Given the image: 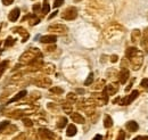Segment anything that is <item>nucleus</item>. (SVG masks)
Segmentation results:
<instances>
[{
    "instance_id": "1",
    "label": "nucleus",
    "mask_w": 148,
    "mask_h": 140,
    "mask_svg": "<svg viewBox=\"0 0 148 140\" xmlns=\"http://www.w3.org/2000/svg\"><path fill=\"white\" fill-rule=\"evenodd\" d=\"M125 56L130 59V63H131V66L134 71L139 70L143 65V62H144V54L143 51L138 50L137 48H128L127 51H125Z\"/></svg>"
},
{
    "instance_id": "2",
    "label": "nucleus",
    "mask_w": 148,
    "mask_h": 140,
    "mask_svg": "<svg viewBox=\"0 0 148 140\" xmlns=\"http://www.w3.org/2000/svg\"><path fill=\"white\" fill-rule=\"evenodd\" d=\"M77 16V10L75 7H69L66 8L63 13H62V18L66 19V21H72V19H75Z\"/></svg>"
},
{
    "instance_id": "3",
    "label": "nucleus",
    "mask_w": 148,
    "mask_h": 140,
    "mask_svg": "<svg viewBox=\"0 0 148 140\" xmlns=\"http://www.w3.org/2000/svg\"><path fill=\"white\" fill-rule=\"evenodd\" d=\"M138 95H139V91H138V90H133L129 96H127V97H124V98H122V99H121L120 105H123V106L130 105V104H131V103H132V102L138 97Z\"/></svg>"
},
{
    "instance_id": "4",
    "label": "nucleus",
    "mask_w": 148,
    "mask_h": 140,
    "mask_svg": "<svg viewBox=\"0 0 148 140\" xmlns=\"http://www.w3.org/2000/svg\"><path fill=\"white\" fill-rule=\"evenodd\" d=\"M50 32L56 33V34H64L67 32V27L63 24H54V25H50L49 29H48Z\"/></svg>"
},
{
    "instance_id": "5",
    "label": "nucleus",
    "mask_w": 148,
    "mask_h": 140,
    "mask_svg": "<svg viewBox=\"0 0 148 140\" xmlns=\"http://www.w3.org/2000/svg\"><path fill=\"white\" fill-rule=\"evenodd\" d=\"M57 38L56 35H45V36H41L40 41L42 43H55Z\"/></svg>"
},
{
    "instance_id": "6",
    "label": "nucleus",
    "mask_w": 148,
    "mask_h": 140,
    "mask_svg": "<svg viewBox=\"0 0 148 140\" xmlns=\"http://www.w3.org/2000/svg\"><path fill=\"white\" fill-rule=\"evenodd\" d=\"M129 71L127 70V69H123V70L121 71V73H120V82L122 83V84H124V83H127V81H128V79H129Z\"/></svg>"
},
{
    "instance_id": "7",
    "label": "nucleus",
    "mask_w": 148,
    "mask_h": 140,
    "mask_svg": "<svg viewBox=\"0 0 148 140\" xmlns=\"http://www.w3.org/2000/svg\"><path fill=\"white\" fill-rule=\"evenodd\" d=\"M19 14H21V13H19V8L13 9V10L9 13V16H8L9 21H10V22H16L19 17Z\"/></svg>"
},
{
    "instance_id": "8",
    "label": "nucleus",
    "mask_w": 148,
    "mask_h": 140,
    "mask_svg": "<svg viewBox=\"0 0 148 140\" xmlns=\"http://www.w3.org/2000/svg\"><path fill=\"white\" fill-rule=\"evenodd\" d=\"M71 119L75 123H80V124H83L84 123V117L81 114H79V113H72L71 114Z\"/></svg>"
},
{
    "instance_id": "9",
    "label": "nucleus",
    "mask_w": 148,
    "mask_h": 140,
    "mask_svg": "<svg viewBox=\"0 0 148 140\" xmlns=\"http://www.w3.org/2000/svg\"><path fill=\"white\" fill-rule=\"evenodd\" d=\"M125 128H127V130L130 131V132H134V131H137L139 129V125H138V123L134 122V121H129V122L127 123Z\"/></svg>"
},
{
    "instance_id": "10",
    "label": "nucleus",
    "mask_w": 148,
    "mask_h": 140,
    "mask_svg": "<svg viewBox=\"0 0 148 140\" xmlns=\"http://www.w3.org/2000/svg\"><path fill=\"white\" fill-rule=\"evenodd\" d=\"M141 47L146 53H148V29L144 33V38L141 40Z\"/></svg>"
},
{
    "instance_id": "11",
    "label": "nucleus",
    "mask_w": 148,
    "mask_h": 140,
    "mask_svg": "<svg viewBox=\"0 0 148 140\" xmlns=\"http://www.w3.org/2000/svg\"><path fill=\"white\" fill-rule=\"evenodd\" d=\"M25 95H26V90H22V91H19L18 93H17L15 97H13V98L7 103V104H12V103H14V102H17V100H19L21 98H23Z\"/></svg>"
},
{
    "instance_id": "12",
    "label": "nucleus",
    "mask_w": 148,
    "mask_h": 140,
    "mask_svg": "<svg viewBox=\"0 0 148 140\" xmlns=\"http://www.w3.org/2000/svg\"><path fill=\"white\" fill-rule=\"evenodd\" d=\"M66 135H67L69 137H73V136L76 135V128H75V125H74V124H70V125L67 126Z\"/></svg>"
},
{
    "instance_id": "13",
    "label": "nucleus",
    "mask_w": 148,
    "mask_h": 140,
    "mask_svg": "<svg viewBox=\"0 0 148 140\" xmlns=\"http://www.w3.org/2000/svg\"><path fill=\"white\" fill-rule=\"evenodd\" d=\"M117 89H119L117 86H115V87H114V84H110V86H107V88H106V91H107V92H105V93L114 95V93L117 91Z\"/></svg>"
},
{
    "instance_id": "14",
    "label": "nucleus",
    "mask_w": 148,
    "mask_h": 140,
    "mask_svg": "<svg viewBox=\"0 0 148 140\" xmlns=\"http://www.w3.org/2000/svg\"><path fill=\"white\" fill-rule=\"evenodd\" d=\"M139 39H140V31H139V30H134V31L132 32V34H131V40H132V42H137Z\"/></svg>"
},
{
    "instance_id": "15",
    "label": "nucleus",
    "mask_w": 148,
    "mask_h": 140,
    "mask_svg": "<svg viewBox=\"0 0 148 140\" xmlns=\"http://www.w3.org/2000/svg\"><path fill=\"white\" fill-rule=\"evenodd\" d=\"M104 125H105V128H111L112 125H113V120H112L111 116H108V115L105 116V119H104Z\"/></svg>"
},
{
    "instance_id": "16",
    "label": "nucleus",
    "mask_w": 148,
    "mask_h": 140,
    "mask_svg": "<svg viewBox=\"0 0 148 140\" xmlns=\"http://www.w3.org/2000/svg\"><path fill=\"white\" fill-rule=\"evenodd\" d=\"M49 10H50V6H49L48 1H47V0H45L43 6H42V13L46 15V14H48V13H49Z\"/></svg>"
},
{
    "instance_id": "17",
    "label": "nucleus",
    "mask_w": 148,
    "mask_h": 140,
    "mask_svg": "<svg viewBox=\"0 0 148 140\" xmlns=\"http://www.w3.org/2000/svg\"><path fill=\"white\" fill-rule=\"evenodd\" d=\"M92 82H93V73H90L89 76H88V79L84 82V86H90Z\"/></svg>"
},
{
    "instance_id": "18",
    "label": "nucleus",
    "mask_w": 148,
    "mask_h": 140,
    "mask_svg": "<svg viewBox=\"0 0 148 140\" xmlns=\"http://www.w3.org/2000/svg\"><path fill=\"white\" fill-rule=\"evenodd\" d=\"M66 123H67V119L66 117H62L57 125H58V128H64L66 125Z\"/></svg>"
},
{
    "instance_id": "19",
    "label": "nucleus",
    "mask_w": 148,
    "mask_h": 140,
    "mask_svg": "<svg viewBox=\"0 0 148 140\" xmlns=\"http://www.w3.org/2000/svg\"><path fill=\"white\" fill-rule=\"evenodd\" d=\"M50 91L51 92H54V93H63V89L62 88H59V87H55V88H51L50 89Z\"/></svg>"
},
{
    "instance_id": "20",
    "label": "nucleus",
    "mask_w": 148,
    "mask_h": 140,
    "mask_svg": "<svg viewBox=\"0 0 148 140\" xmlns=\"http://www.w3.org/2000/svg\"><path fill=\"white\" fill-rule=\"evenodd\" d=\"M39 21H40V19H39L36 15H32V18H31L30 24H31V25H36V24H38V23H39Z\"/></svg>"
},
{
    "instance_id": "21",
    "label": "nucleus",
    "mask_w": 148,
    "mask_h": 140,
    "mask_svg": "<svg viewBox=\"0 0 148 140\" xmlns=\"http://www.w3.org/2000/svg\"><path fill=\"white\" fill-rule=\"evenodd\" d=\"M13 43H14V40H13L10 36H8L7 40H6V42H5V47H9V46H12Z\"/></svg>"
},
{
    "instance_id": "22",
    "label": "nucleus",
    "mask_w": 148,
    "mask_h": 140,
    "mask_svg": "<svg viewBox=\"0 0 148 140\" xmlns=\"http://www.w3.org/2000/svg\"><path fill=\"white\" fill-rule=\"evenodd\" d=\"M140 86H141V88H144V89L148 90V79H144V80L141 81Z\"/></svg>"
},
{
    "instance_id": "23",
    "label": "nucleus",
    "mask_w": 148,
    "mask_h": 140,
    "mask_svg": "<svg viewBox=\"0 0 148 140\" xmlns=\"http://www.w3.org/2000/svg\"><path fill=\"white\" fill-rule=\"evenodd\" d=\"M63 3H64V0H55V1H54V7L57 8V7L62 6Z\"/></svg>"
},
{
    "instance_id": "24",
    "label": "nucleus",
    "mask_w": 148,
    "mask_h": 140,
    "mask_svg": "<svg viewBox=\"0 0 148 140\" xmlns=\"http://www.w3.org/2000/svg\"><path fill=\"white\" fill-rule=\"evenodd\" d=\"M9 124V122L8 121H3V122H0V131H2L7 125Z\"/></svg>"
},
{
    "instance_id": "25",
    "label": "nucleus",
    "mask_w": 148,
    "mask_h": 140,
    "mask_svg": "<svg viewBox=\"0 0 148 140\" xmlns=\"http://www.w3.org/2000/svg\"><path fill=\"white\" fill-rule=\"evenodd\" d=\"M133 140H148V137L147 136L146 137L145 136H139V137H136Z\"/></svg>"
},
{
    "instance_id": "26",
    "label": "nucleus",
    "mask_w": 148,
    "mask_h": 140,
    "mask_svg": "<svg viewBox=\"0 0 148 140\" xmlns=\"http://www.w3.org/2000/svg\"><path fill=\"white\" fill-rule=\"evenodd\" d=\"M13 1H14V0H2L3 5H6V6H9V5H12V3H13Z\"/></svg>"
},
{
    "instance_id": "27",
    "label": "nucleus",
    "mask_w": 148,
    "mask_h": 140,
    "mask_svg": "<svg viewBox=\"0 0 148 140\" xmlns=\"http://www.w3.org/2000/svg\"><path fill=\"white\" fill-rule=\"evenodd\" d=\"M124 137H125V136H124V132H123V131H121V132H120V135H119L117 140H124Z\"/></svg>"
},
{
    "instance_id": "28",
    "label": "nucleus",
    "mask_w": 148,
    "mask_h": 140,
    "mask_svg": "<svg viewBox=\"0 0 148 140\" xmlns=\"http://www.w3.org/2000/svg\"><path fill=\"white\" fill-rule=\"evenodd\" d=\"M47 67H48V69L46 71H47L48 73H51V72L54 71V66H53V65H47Z\"/></svg>"
},
{
    "instance_id": "29",
    "label": "nucleus",
    "mask_w": 148,
    "mask_h": 140,
    "mask_svg": "<svg viewBox=\"0 0 148 140\" xmlns=\"http://www.w3.org/2000/svg\"><path fill=\"white\" fill-rule=\"evenodd\" d=\"M117 58H119V57H117L116 55H113V56L111 57V62H112V63H115V62H117Z\"/></svg>"
},
{
    "instance_id": "30",
    "label": "nucleus",
    "mask_w": 148,
    "mask_h": 140,
    "mask_svg": "<svg viewBox=\"0 0 148 140\" xmlns=\"http://www.w3.org/2000/svg\"><path fill=\"white\" fill-rule=\"evenodd\" d=\"M5 66H6V63H2V64H0V75H1L2 71L5 70Z\"/></svg>"
},
{
    "instance_id": "31",
    "label": "nucleus",
    "mask_w": 148,
    "mask_h": 140,
    "mask_svg": "<svg viewBox=\"0 0 148 140\" xmlns=\"http://www.w3.org/2000/svg\"><path fill=\"white\" fill-rule=\"evenodd\" d=\"M75 95L74 93H69V99H71V100H75Z\"/></svg>"
},
{
    "instance_id": "32",
    "label": "nucleus",
    "mask_w": 148,
    "mask_h": 140,
    "mask_svg": "<svg viewBox=\"0 0 148 140\" xmlns=\"http://www.w3.org/2000/svg\"><path fill=\"white\" fill-rule=\"evenodd\" d=\"M24 124L27 125V126H31V125H32V122H31L30 120H24Z\"/></svg>"
},
{
    "instance_id": "33",
    "label": "nucleus",
    "mask_w": 148,
    "mask_h": 140,
    "mask_svg": "<svg viewBox=\"0 0 148 140\" xmlns=\"http://www.w3.org/2000/svg\"><path fill=\"white\" fill-rule=\"evenodd\" d=\"M93 140H104V139H103V136H100V135H97V136H95Z\"/></svg>"
},
{
    "instance_id": "34",
    "label": "nucleus",
    "mask_w": 148,
    "mask_h": 140,
    "mask_svg": "<svg viewBox=\"0 0 148 140\" xmlns=\"http://www.w3.org/2000/svg\"><path fill=\"white\" fill-rule=\"evenodd\" d=\"M40 7H41L40 5H34V6H33V10H34V12L37 13L38 10H39V8H40Z\"/></svg>"
},
{
    "instance_id": "35",
    "label": "nucleus",
    "mask_w": 148,
    "mask_h": 140,
    "mask_svg": "<svg viewBox=\"0 0 148 140\" xmlns=\"http://www.w3.org/2000/svg\"><path fill=\"white\" fill-rule=\"evenodd\" d=\"M57 13H58V12H54V14H51V15L49 16V19H50V18H53V17H55L56 15H57Z\"/></svg>"
},
{
    "instance_id": "36",
    "label": "nucleus",
    "mask_w": 148,
    "mask_h": 140,
    "mask_svg": "<svg viewBox=\"0 0 148 140\" xmlns=\"http://www.w3.org/2000/svg\"><path fill=\"white\" fill-rule=\"evenodd\" d=\"M74 1H81V0H74Z\"/></svg>"
},
{
    "instance_id": "37",
    "label": "nucleus",
    "mask_w": 148,
    "mask_h": 140,
    "mask_svg": "<svg viewBox=\"0 0 148 140\" xmlns=\"http://www.w3.org/2000/svg\"><path fill=\"white\" fill-rule=\"evenodd\" d=\"M0 43H1V42H0Z\"/></svg>"
}]
</instances>
